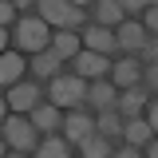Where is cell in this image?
Segmentation results:
<instances>
[{
	"label": "cell",
	"instance_id": "4fadbf2b",
	"mask_svg": "<svg viewBox=\"0 0 158 158\" xmlns=\"http://www.w3.org/2000/svg\"><path fill=\"white\" fill-rule=\"evenodd\" d=\"M87 107H95L99 115H103V111H118V87L111 83V79L91 83V91H87Z\"/></svg>",
	"mask_w": 158,
	"mask_h": 158
},
{
	"label": "cell",
	"instance_id": "5bb4252c",
	"mask_svg": "<svg viewBox=\"0 0 158 158\" xmlns=\"http://www.w3.org/2000/svg\"><path fill=\"white\" fill-rule=\"evenodd\" d=\"M91 12H95L99 28H111V32H118V28L127 24V12H123L118 0H99V4H91Z\"/></svg>",
	"mask_w": 158,
	"mask_h": 158
},
{
	"label": "cell",
	"instance_id": "ba28073f",
	"mask_svg": "<svg viewBox=\"0 0 158 158\" xmlns=\"http://www.w3.org/2000/svg\"><path fill=\"white\" fill-rule=\"evenodd\" d=\"M99 127H95V115H87V111H71V115L63 118V138L71 142V146H83L87 138H95Z\"/></svg>",
	"mask_w": 158,
	"mask_h": 158
},
{
	"label": "cell",
	"instance_id": "7a4b0ae2",
	"mask_svg": "<svg viewBox=\"0 0 158 158\" xmlns=\"http://www.w3.org/2000/svg\"><path fill=\"white\" fill-rule=\"evenodd\" d=\"M52 28L44 16H20L16 24V52L24 56H40V52H52Z\"/></svg>",
	"mask_w": 158,
	"mask_h": 158
},
{
	"label": "cell",
	"instance_id": "7402d4cb",
	"mask_svg": "<svg viewBox=\"0 0 158 158\" xmlns=\"http://www.w3.org/2000/svg\"><path fill=\"white\" fill-rule=\"evenodd\" d=\"M146 0H123V12H127V20H135V16H146Z\"/></svg>",
	"mask_w": 158,
	"mask_h": 158
},
{
	"label": "cell",
	"instance_id": "9a60e30c",
	"mask_svg": "<svg viewBox=\"0 0 158 158\" xmlns=\"http://www.w3.org/2000/svg\"><path fill=\"white\" fill-rule=\"evenodd\" d=\"M146 107H150V91H146V87H135V91H123V95H118V115L127 118V123H131V118H142Z\"/></svg>",
	"mask_w": 158,
	"mask_h": 158
},
{
	"label": "cell",
	"instance_id": "52a82bcc",
	"mask_svg": "<svg viewBox=\"0 0 158 158\" xmlns=\"http://www.w3.org/2000/svg\"><path fill=\"white\" fill-rule=\"evenodd\" d=\"M111 67H115V59L107 56H95V52H79L75 59H71V71H75L79 79H87V83H99V79H111Z\"/></svg>",
	"mask_w": 158,
	"mask_h": 158
},
{
	"label": "cell",
	"instance_id": "e0dca14e",
	"mask_svg": "<svg viewBox=\"0 0 158 158\" xmlns=\"http://www.w3.org/2000/svg\"><path fill=\"white\" fill-rule=\"evenodd\" d=\"M154 138H158V135H154V127H150L146 118H131V123H127V135H123V142H127V146H135V150H146Z\"/></svg>",
	"mask_w": 158,
	"mask_h": 158
},
{
	"label": "cell",
	"instance_id": "ac0fdd59",
	"mask_svg": "<svg viewBox=\"0 0 158 158\" xmlns=\"http://www.w3.org/2000/svg\"><path fill=\"white\" fill-rule=\"evenodd\" d=\"M52 52H56L63 63H71V59L83 52V32H56V40H52Z\"/></svg>",
	"mask_w": 158,
	"mask_h": 158
},
{
	"label": "cell",
	"instance_id": "6da1fadb",
	"mask_svg": "<svg viewBox=\"0 0 158 158\" xmlns=\"http://www.w3.org/2000/svg\"><path fill=\"white\" fill-rule=\"evenodd\" d=\"M40 16L48 20V28H56V32H79V28H87V4L40 0Z\"/></svg>",
	"mask_w": 158,
	"mask_h": 158
},
{
	"label": "cell",
	"instance_id": "44dd1931",
	"mask_svg": "<svg viewBox=\"0 0 158 158\" xmlns=\"http://www.w3.org/2000/svg\"><path fill=\"white\" fill-rule=\"evenodd\" d=\"M115 150L118 146H111V138L95 135V138H87V142L79 146V158H115Z\"/></svg>",
	"mask_w": 158,
	"mask_h": 158
},
{
	"label": "cell",
	"instance_id": "603a6c76",
	"mask_svg": "<svg viewBox=\"0 0 158 158\" xmlns=\"http://www.w3.org/2000/svg\"><path fill=\"white\" fill-rule=\"evenodd\" d=\"M142 87L146 91H158V63H146L142 67Z\"/></svg>",
	"mask_w": 158,
	"mask_h": 158
},
{
	"label": "cell",
	"instance_id": "8992f818",
	"mask_svg": "<svg viewBox=\"0 0 158 158\" xmlns=\"http://www.w3.org/2000/svg\"><path fill=\"white\" fill-rule=\"evenodd\" d=\"M83 48L95 52V56H107V59H123L118 36L111 28H99V24H87V28H83Z\"/></svg>",
	"mask_w": 158,
	"mask_h": 158
},
{
	"label": "cell",
	"instance_id": "83f0119b",
	"mask_svg": "<svg viewBox=\"0 0 158 158\" xmlns=\"http://www.w3.org/2000/svg\"><path fill=\"white\" fill-rule=\"evenodd\" d=\"M146 123L154 127V135H158V99H150V107H146Z\"/></svg>",
	"mask_w": 158,
	"mask_h": 158
},
{
	"label": "cell",
	"instance_id": "2e32d148",
	"mask_svg": "<svg viewBox=\"0 0 158 158\" xmlns=\"http://www.w3.org/2000/svg\"><path fill=\"white\" fill-rule=\"evenodd\" d=\"M32 75L56 83L59 75H67V67H63V59H59L56 52H40V56H32Z\"/></svg>",
	"mask_w": 158,
	"mask_h": 158
},
{
	"label": "cell",
	"instance_id": "5b68a950",
	"mask_svg": "<svg viewBox=\"0 0 158 158\" xmlns=\"http://www.w3.org/2000/svg\"><path fill=\"white\" fill-rule=\"evenodd\" d=\"M4 103H8V111H16V115H32L40 103H44L40 79H24V83H16V87L4 95Z\"/></svg>",
	"mask_w": 158,
	"mask_h": 158
},
{
	"label": "cell",
	"instance_id": "cb8c5ba5",
	"mask_svg": "<svg viewBox=\"0 0 158 158\" xmlns=\"http://www.w3.org/2000/svg\"><path fill=\"white\" fill-rule=\"evenodd\" d=\"M142 28H146L150 36H158V4H150V8H146V16H142Z\"/></svg>",
	"mask_w": 158,
	"mask_h": 158
},
{
	"label": "cell",
	"instance_id": "9c48e42d",
	"mask_svg": "<svg viewBox=\"0 0 158 158\" xmlns=\"http://www.w3.org/2000/svg\"><path fill=\"white\" fill-rule=\"evenodd\" d=\"M115 36H118V48H123V56H135V59L142 56V52H146V44H150V32L142 28V20H127V24L118 28Z\"/></svg>",
	"mask_w": 158,
	"mask_h": 158
},
{
	"label": "cell",
	"instance_id": "3957f363",
	"mask_svg": "<svg viewBox=\"0 0 158 158\" xmlns=\"http://www.w3.org/2000/svg\"><path fill=\"white\" fill-rule=\"evenodd\" d=\"M87 91H91V83L79 79L75 71H67V75H59L56 83H48V103H56L59 111H79V107L87 103Z\"/></svg>",
	"mask_w": 158,
	"mask_h": 158
},
{
	"label": "cell",
	"instance_id": "d6986e66",
	"mask_svg": "<svg viewBox=\"0 0 158 158\" xmlns=\"http://www.w3.org/2000/svg\"><path fill=\"white\" fill-rule=\"evenodd\" d=\"M95 127L103 138H111V142H123V135H127V118L118 115V111H103V115H95Z\"/></svg>",
	"mask_w": 158,
	"mask_h": 158
},
{
	"label": "cell",
	"instance_id": "277c9868",
	"mask_svg": "<svg viewBox=\"0 0 158 158\" xmlns=\"http://www.w3.org/2000/svg\"><path fill=\"white\" fill-rule=\"evenodd\" d=\"M4 142H8L12 154H36L40 142H44V135L32 127L28 115H8L4 118Z\"/></svg>",
	"mask_w": 158,
	"mask_h": 158
},
{
	"label": "cell",
	"instance_id": "8fae6325",
	"mask_svg": "<svg viewBox=\"0 0 158 158\" xmlns=\"http://www.w3.org/2000/svg\"><path fill=\"white\" fill-rule=\"evenodd\" d=\"M24 71H32V59H24V52H4L0 56V83H4V91H12L16 83H24Z\"/></svg>",
	"mask_w": 158,
	"mask_h": 158
},
{
	"label": "cell",
	"instance_id": "f546056e",
	"mask_svg": "<svg viewBox=\"0 0 158 158\" xmlns=\"http://www.w3.org/2000/svg\"><path fill=\"white\" fill-rule=\"evenodd\" d=\"M4 158H32V154H12V150H8V154H4Z\"/></svg>",
	"mask_w": 158,
	"mask_h": 158
},
{
	"label": "cell",
	"instance_id": "30bf717a",
	"mask_svg": "<svg viewBox=\"0 0 158 158\" xmlns=\"http://www.w3.org/2000/svg\"><path fill=\"white\" fill-rule=\"evenodd\" d=\"M111 83H115L118 91H135V87H142V59H135V56L115 59V67H111Z\"/></svg>",
	"mask_w": 158,
	"mask_h": 158
},
{
	"label": "cell",
	"instance_id": "484cf974",
	"mask_svg": "<svg viewBox=\"0 0 158 158\" xmlns=\"http://www.w3.org/2000/svg\"><path fill=\"white\" fill-rule=\"evenodd\" d=\"M12 20H16V8H12V0H4V4H0V24L8 28ZM16 24H20V20H16Z\"/></svg>",
	"mask_w": 158,
	"mask_h": 158
},
{
	"label": "cell",
	"instance_id": "d4e9b609",
	"mask_svg": "<svg viewBox=\"0 0 158 158\" xmlns=\"http://www.w3.org/2000/svg\"><path fill=\"white\" fill-rule=\"evenodd\" d=\"M142 67H146V63H158V36H150V44H146V52H142Z\"/></svg>",
	"mask_w": 158,
	"mask_h": 158
},
{
	"label": "cell",
	"instance_id": "4316f807",
	"mask_svg": "<svg viewBox=\"0 0 158 158\" xmlns=\"http://www.w3.org/2000/svg\"><path fill=\"white\" fill-rule=\"evenodd\" d=\"M115 158H146V154H142V150H135V146H127V142H123V146L115 150Z\"/></svg>",
	"mask_w": 158,
	"mask_h": 158
},
{
	"label": "cell",
	"instance_id": "f1b7e54d",
	"mask_svg": "<svg viewBox=\"0 0 158 158\" xmlns=\"http://www.w3.org/2000/svg\"><path fill=\"white\" fill-rule=\"evenodd\" d=\"M142 154H146V158H158V138L150 142V146H146V150H142Z\"/></svg>",
	"mask_w": 158,
	"mask_h": 158
},
{
	"label": "cell",
	"instance_id": "7c38bea8",
	"mask_svg": "<svg viewBox=\"0 0 158 158\" xmlns=\"http://www.w3.org/2000/svg\"><path fill=\"white\" fill-rule=\"evenodd\" d=\"M28 118H32V127H36L40 135L48 138V135H63V118H67V115H59L56 103H40Z\"/></svg>",
	"mask_w": 158,
	"mask_h": 158
},
{
	"label": "cell",
	"instance_id": "ffe728a7",
	"mask_svg": "<svg viewBox=\"0 0 158 158\" xmlns=\"http://www.w3.org/2000/svg\"><path fill=\"white\" fill-rule=\"evenodd\" d=\"M32 158H71V142H67L63 135H48Z\"/></svg>",
	"mask_w": 158,
	"mask_h": 158
}]
</instances>
